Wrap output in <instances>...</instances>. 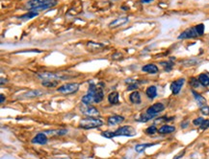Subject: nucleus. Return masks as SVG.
<instances>
[{"mask_svg": "<svg viewBox=\"0 0 209 159\" xmlns=\"http://www.w3.org/2000/svg\"><path fill=\"white\" fill-rule=\"evenodd\" d=\"M204 24L200 23L198 25H195L193 27L184 30L181 32L179 35L177 37L178 39H190V38H197L200 37H202L204 35Z\"/></svg>", "mask_w": 209, "mask_h": 159, "instance_id": "1", "label": "nucleus"}, {"mask_svg": "<svg viewBox=\"0 0 209 159\" xmlns=\"http://www.w3.org/2000/svg\"><path fill=\"white\" fill-rule=\"evenodd\" d=\"M57 5V0H29L26 3V7L31 11H40L47 10Z\"/></svg>", "mask_w": 209, "mask_h": 159, "instance_id": "2", "label": "nucleus"}, {"mask_svg": "<svg viewBox=\"0 0 209 159\" xmlns=\"http://www.w3.org/2000/svg\"><path fill=\"white\" fill-rule=\"evenodd\" d=\"M101 135L105 138H113V137L117 136H134L136 135V130L130 126H123V127L119 128L115 131H104L101 133Z\"/></svg>", "mask_w": 209, "mask_h": 159, "instance_id": "3", "label": "nucleus"}, {"mask_svg": "<svg viewBox=\"0 0 209 159\" xmlns=\"http://www.w3.org/2000/svg\"><path fill=\"white\" fill-rule=\"evenodd\" d=\"M38 77L43 81H63L70 78V75H67L63 72H49V71H45L38 74Z\"/></svg>", "mask_w": 209, "mask_h": 159, "instance_id": "4", "label": "nucleus"}, {"mask_svg": "<svg viewBox=\"0 0 209 159\" xmlns=\"http://www.w3.org/2000/svg\"><path fill=\"white\" fill-rule=\"evenodd\" d=\"M103 125V121L100 120L99 118H95V117H88L82 119L79 126L85 130H92V128H99Z\"/></svg>", "mask_w": 209, "mask_h": 159, "instance_id": "5", "label": "nucleus"}, {"mask_svg": "<svg viewBox=\"0 0 209 159\" xmlns=\"http://www.w3.org/2000/svg\"><path fill=\"white\" fill-rule=\"evenodd\" d=\"M79 84L77 83H68L58 87V92L62 93V94H73V93L77 92L79 89Z\"/></svg>", "mask_w": 209, "mask_h": 159, "instance_id": "6", "label": "nucleus"}, {"mask_svg": "<svg viewBox=\"0 0 209 159\" xmlns=\"http://www.w3.org/2000/svg\"><path fill=\"white\" fill-rule=\"evenodd\" d=\"M80 110L82 113L89 117H95L99 115V111L97 110V108H95V106L91 105H86V104H83V103H82V105L80 106Z\"/></svg>", "mask_w": 209, "mask_h": 159, "instance_id": "7", "label": "nucleus"}, {"mask_svg": "<svg viewBox=\"0 0 209 159\" xmlns=\"http://www.w3.org/2000/svg\"><path fill=\"white\" fill-rule=\"evenodd\" d=\"M165 109V106L162 103H156L154 105L150 106L149 108L147 109V113L150 115L151 117L154 118L158 113H160Z\"/></svg>", "mask_w": 209, "mask_h": 159, "instance_id": "8", "label": "nucleus"}, {"mask_svg": "<svg viewBox=\"0 0 209 159\" xmlns=\"http://www.w3.org/2000/svg\"><path fill=\"white\" fill-rule=\"evenodd\" d=\"M184 84H185V79L184 78H179L172 82V83L170 84V90H172V94L177 95L178 93L180 92V90L182 88Z\"/></svg>", "mask_w": 209, "mask_h": 159, "instance_id": "9", "label": "nucleus"}, {"mask_svg": "<svg viewBox=\"0 0 209 159\" xmlns=\"http://www.w3.org/2000/svg\"><path fill=\"white\" fill-rule=\"evenodd\" d=\"M129 21V18L127 16H122V17H118L116 19H114L113 21L109 23L110 28H117V27H120L122 25H124Z\"/></svg>", "mask_w": 209, "mask_h": 159, "instance_id": "10", "label": "nucleus"}, {"mask_svg": "<svg viewBox=\"0 0 209 159\" xmlns=\"http://www.w3.org/2000/svg\"><path fill=\"white\" fill-rule=\"evenodd\" d=\"M32 143L39 144V145H45L47 143V137L45 132H40L32 139Z\"/></svg>", "mask_w": 209, "mask_h": 159, "instance_id": "11", "label": "nucleus"}, {"mask_svg": "<svg viewBox=\"0 0 209 159\" xmlns=\"http://www.w3.org/2000/svg\"><path fill=\"white\" fill-rule=\"evenodd\" d=\"M45 94V92L43 91V90H40V89H36V90H30V91L24 93L21 96V98L23 99H31V98H37V97H40V96H43Z\"/></svg>", "mask_w": 209, "mask_h": 159, "instance_id": "12", "label": "nucleus"}, {"mask_svg": "<svg viewBox=\"0 0 209 159\" xmlns=\"http://www.w3.org/2000/svg\"><path fill=\"white\" fill-rule=\"evenodd\" d=\"M142 71L148 74H157L159 72V68L154 63H148L142 67Z\"/></svg>", "mask_w": 209, "mask_h": 159, "instance_id": "13", "label": "nucleus"}, {"mask_svg": "<svg viewBox=\"0 0 209 159\" xmlns=\"http://www.w3.org/2000/svg\"><path fill=\"white\" fill-rule=\"evenodd\" d=\"M123 121H124V117L120 116V115H114V116H111V117L108 118V121H107V123H108L109 126H111L112 127V126L119 125V124H120V123H122Z\"/></svg>", "mask_w": 209, "mask_h": 159, "instance_id": "14", "label": "nucleus"}, {"mask_svg": "<svg viewBox=\"0 0 209 159\" xmlns=\"http://www.w3.org/2000/svg\"><path fill=\"white\" fill-rule=\"evenodd\" d=\"M192 94L194 95V98H195V100L197 101V103H198V105H199L200 108L203 106H206V99L203 97V96H202L200 94H199L198 92L195 91L194 89H192Z\"/></svg>", "mask_w": 209, "mask_h": 159, "instance_id": "15", "label": "nucleus"}, {"mask_svg": "<svg viewBox=\"0 0 209 159\" xmlns=\"http://www.w3.org/2000/svg\"><path fill=\"white\" fill-rule=\"evenodd\" d=\"M145 95L147 96L148 99L150 100H153L156 96H157V88H156L155 86H148L147 90H145Z\"/></svg>", "mask_w": 209, "mask_h": 159, "instance_id": "16", "label": "nucleus"}, {"mask_svg": "<svg viewBox=\"0 0 209 159\" xmlns=\"http://www.w3.org/2000/svg\"><path fill=\"white\" fill-rule=\"evenodd\" d=\"M108 102L111 104V105H119V103H120L119 93L116 91L110 93L108 95Z\"/></svg>", "mask_w": 209, "mask_h": 159, "instance_id": "17", "label": "nucleus"}, {"mask_svg": "<svg viewBox=\"0 0 209 159\" xmlns=\"http://www.w3.org/2000/svg\"><path fill=\"white\" fill-rule=\"evenodd\" d=\"M129 100L132 104H135V105H140L141 104V95L138 91H133L129 96Z\"/></svg>", "mask_w": 209, "mask_h": 159, "instance_id": "18", "label": "nucleus"}, {"mask_svg": "<svg viewBox=\"0 0 209 159\" xmlns=\"http://www.w3.org/2000/svg\"><path fill=\"white\" fill-rule=\"evenodd\" d=\"M175 130V128L172 127V126H169V125H164L158 130V132L160 134H169L174 132Z\"/></svg>", "mask_w": 209, "mask_h": 159, "instance_id": "19", "label": "nucleus"}, {"mask_svg": "<svg viewBox=\"0 0 209 159\" xmlns=\"http://www.w3.org/2000/svg\"><path fill=\"white\" fill-rule=\"evenodd\" d=\"M103 97H104V92H103L102 87L97 86V88L95 92V103H97V104L100 103L101 101L103 100Z\"/></svg>", "mask_w": 209, "mask_h": 159, "instance_id": "20", "label": "nucleus"}, {"mask_svg": "<svg viewBox=\"0 0 209 159\" xmlns=\"http://www.w3.org/2000/svg\"><path fill=\"white\" fill-rule=\"evenodd\" d=\"M39 15V12H36V11H28L27 13H25L24 15L20 16V19H23V20H28V19L34 18L36 16Z\"/></svg>", "mask_w": 209, "mask_h": 159, "instance_id": "21", "label": "nucleus"}, {"mask_svg": "<svg viewBox=\"0 0 209 159\" xmlns=\"http://www.w3.org/2000/svg\"><path fill=\"white\" fill-rule=\"evenodd\" d=\"M172 59H170V61H167L160 62V64L162 65V67L164 68V70L166 71V72H170V71H172V68H174L175 63H174V61H172Z\"/></svg>", "mask_w": 209, "mask_h": 159, "instance_id": "22", "label": "nucleus"}, {"mask_svg": "<svg viewBox=\"0 0 209 159\" xmlns=\"http://www.w3.org/2000/svg\"><path fill=\"white\" fill-rule=\"evenodd\" d=\"M198 80L202 86H209V76L205 73L200 74V76L198 77Z\"/></svg>", "mask_w": 209, "mask_h": 159, "instance_id": "23", "label": "nucleus"}, {"mask_svg": "<svg viewBox=\"0 0 209 159\" xmlns=\"http://www.w3.org/2000/svg\"><path fill=\"white\" fill-rule=\"evenodd\" d=\"M68 132V130H46L45 131V133L46 135H50V136H61L65 135Z\"/></svg>", "mask_w": 209, "mask_h": 159, "instance_id": "24", "label": "nucleus"}, {"mask_svg": "<svg viewBox=\"0 0 209 159\" xmlns=\"http://www.w3.org/2000/svg\"><path fill=\"white\" fill-rule=\"evenodd\" d=\"M126 84H128V87L127 90H136L139 88V84L138 82L135 81V80H132V79H127L125 81Z\"/></svg>", "mask_w": 209, "mask_h": 159, "instance_id": "25", "label": "nucleus"}, {"mask_svg": "<svg viewBox=\"0 0 209 159\" xmlns=\"http://www.w3.org/2000/svg\"><path fill=\"white\" fill-rule=\"evenodd\" d=\"M87 47L89 48V50H91V51H95V50H97V49L103 48L104 45L101 44V43H97L95 41H89L87 43Z\"/></svg>", "mask_w": 209, "mask_h": 159, "instance_id": "26", "label": "nucleus"}, {"mask_svg": "<svg viewBox=\"0 0 209 159\" xmlns=\"http://www.w3.org/2000/svg\"><path fill=\"white\" fill-rule=\"evenodd\" d=\"M155 144H152V143H147V144H139V145H136L135 147V150L137 152H144L145 149H147V148L149 147H152L154 146Z\"/></svg>", "mask_w": 209, "mask_h": 159, "instance_id": "27", "label": "nucleus"}, {"mask_svg": "<svg viewBox=\"0 0 209 159\" xmlns=\"http://www.w3.org/2000/svg\"><path fill=\"white\" fill-rule=\"evenodd\" d=\"M59 81H43L42 82V86L48 87V88H52V87H55L58 86Z\"/></svg>", "mask_w": 209, "mask_h": 159, "instance_id": "28", "label": "nucleus"}, {"mask_svg": "<svg viewBox=\"0 0 209 159\" xmlns=\"http://www.w3.org/2000/svg\"><path fill=\"white\" fill-rule=\"evenodd\" d=\"M189 84H190V86H191V87H193V88H199L200 86V83L199 82V80L197 78H194V77H192V78L190 79Z\"/></svg>", "mask_w": 209, "mask_h": 159, "instance_id": "29", "label": "nucleus"}, {"mask_svg": "<svg viewBox=\"0 0 209 159\" xmlns=\"http://www.w3.org/2000/svg\"><path fill=\"white\" fill-rule=\"evenodd\" d=\"M157 131H158V130H157V128H156V126L152 125V126H150V127H148L147 130H145V132L148 134V135H153V134H155Z\"/></svg>", "mask_w": 209, "mask_h": 159, "instance_id": "30", "label": "nucleus"}, {"mask_svg": "<svg viewBox=\"0 0 209 159\" xmlns=\"http://www.w3.org/2000/svg\"><path fill=\"white\" fill-rule=\"evenodd\" d=\"M200 112H202V114L205 115V116H208L209 115V106H203L200 108Z\"/></svg>", "mask_w": 209, "mask_h": 159, "instance_id": "31", "label": "nucleus"}, {"mask_svg": "<svg viewBox=\"0 0 209 159\" xmlns=\"http://www.w3.org/2000/svg\"><path fill=\"white\" fill-rule=\"evenodd\" d=\"M175 119V117H170V118H167V117H161L158 118V119L155 120L156 123H160V122H169V121H172Z\"/></svg>", "mask_w": 209, "mask_h": 159, "instance_id": "32", "label": "nucleus"}, {"mask_svg": "<svg viewBox=\"0 0 209 159\" xmlns=\"http://www.w3.org/2000/svg\"><path fill=\"white\" fill-rule=\"evenodd\" d=\"M203 121H204V119H203L202 117H198V118H196V119H195L194 121H193V124L195 126H197V127H200V126L202 124Z\"/></svg>", "mask_w": 209, "mask_h": 159, "instance_id": "33", "label": "nucleus"}, {"mask_svg": "<svg viewBox=\"0 0 209 159\" xmlns=\"http://www.w3.org/2000/svg\"><path fill=\"white\" fill-rule=\"evenodd\" d=\"M200 128H202V130H207V128H209V119L207 120H204V121L202 122V124L200 126Z\"/></svg>", "mask_w": 209, "mask_h": 159, "instance_id": "34", "label": "nucleus"}, {"mask_svg": "<svg viewBox=\"0 0 209 159\" xmlns=\"http://www.w3.org/2000/svg\"><path fill=\"white\" fill-rule=\"evenodd\" d=\"M185 154V150H182V152H180L179 153H178L177 155H175V157H174V159H180L181 157H182V156Z\"/></svg>", "mask_w": 209, "mask_h": 159, "instance_id": "35", "label": "nucleus"}, {"mask_svg": "<svg viewBox=\"0 0 209 159\" xmlns=\"http://www.w3.org/2000/svg\"><path fill=\"white\" fill-rule=\"evenodd\" d=\"M151 1H153V0H141L142 3H145V4L149 3V2H151Z\"/></svg>", "mask_w": 209, "mask_h": 159, "instance_id": "36", "label": "nucleus"}, {"mask_svg": "<svg viewBox=\"0 0 209 159\" xmlns=\"http://www.w3.org/2000/svg\"><path fill=\"white\" fill-rule=\"evenodd\" d=\"M187 125H188V122H186L185 124H184V123H182V124H181V128H185L188 127V126H187Z\"/></svg>", "mask_w": 209, "mask_h": 159, "instance_id": "37", "label": "nucleus"}, {"mask_svg": "<svg viewBox=\"0 0 209 159\" xmlns=\"http://www.w3.org/2000/svg\"><path fill=\"white\" fill-rule=\"evenodd\" d=\"M4 82H5V83H7V80L2 78V79H1V86H3V84H4Z\"/></svg>", "mask_w": 209, "mask_h": 159, "instance_id": "38", "label": "nucleus"}, {"mask_svg": "<svg viewBox=\"0 0 209 159\" xmlns=\"http://www.w3.org/2000/svg\"><path fill=\"white\" fill-rule=\"evenodd\" d=\"M0 97H1V104H2V103H4V101H5L4 95H3V94H1V95H0Z\"/></svg>", "mask_w": 209, "mask_h": 159, "instance_id": "39", "label": "nucleus"}, {"mask_svg": "<svg viewBox=\"0 0 209 159\" xmlns=\"http://www.w3.org/2000/svg\"><path fill=\"white\" fill-rule=\"evenodd\" d=\"M57 159H58V158H57ZM59 159H67V158H59Z\"/></svg>", "mask_w": 209, "mask_h": 159, "instance_id": "40", "label": "nucleus"}]
</instances>
